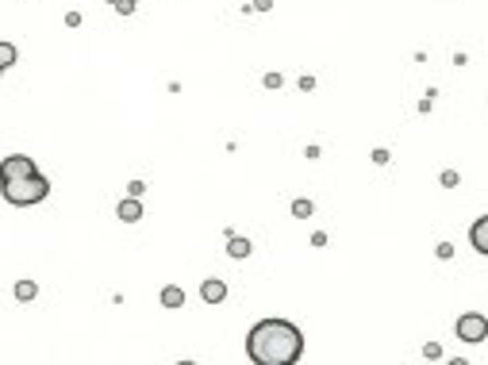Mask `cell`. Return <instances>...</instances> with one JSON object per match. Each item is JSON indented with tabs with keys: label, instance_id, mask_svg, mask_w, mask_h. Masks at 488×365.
I'll return each mask as SVG.
<instances>
[{
	"label": "cell",
	"instance_id": "1",
	"mask_svg": "<svg viewBox=\"0 0 488 365\" xmlns=\"http://www.w3.org/2000/svg\"><path fill=\"white\" fill-rule=\"evenodd\" d=\"M246 354L254 365H293L304 354V335L289 319H262L246 335Z\"/></svg>",
	"mask_w": 488,
	"mask_h": 365
},
{
	"label": "cell",
	"instance_id": "2",
	"mask_svg": "<svg viewBox=\"0 0 488 365\" xmlns=\"http://www.w3.org/2000/svg\"><path fill=\"white\" fill-rule=\"evenodd\" d=\"M46 193H50V181L46 177H19V181H4V200L16 208H31L39 204V200H46Z\"/></svg>",
	"mask_w": 488,
	"mask_h": 365
},
{
	"label": "cell",
	"instance_id": "3",
	"mask_svg": "<svg viewBox=\"0 0 488 365\" xmlns=\"http://www.w3.org/2000/svg\"><path fill=\"white\" fill-rule=\"evenodd\" d=\"M458 339H462V342H485L488 339V319L480 312L458 315Z\"/></svg>",
	"mask_w": 488,
	"mask_h": 365
},
{
	"label": "cell",
	"instance_id": "4",
	"mask_svg": "<svg viewBox=\"0 0 488 365\" xmlns=\"http://www.w3.org/2000/svg\"><path fill=\"white\" fill-rule=\"evenodd\" d=\"M19 177H35V161L27 154H8L4 158V181H19Z\"/></svg>",
	"mask_w": 488,
	"mask_h": 365
},
{
	"label": "cell",
	"instance_id": "5",
	"mask_svg": "<svg viewBox=\"0 0 488 365\" xmlns=\"http://www.w3.org/2000/svg\"><path fill=\"white\" fill-rule=\"evenodd\" d=\"M200 296H204V304H223V296H227V285H223L219 277H208L204 285H200Z\"/></svg>",
	"mask_w": 488,
	"mask_h": 365
},
{
	"label": "cell",
	"instance_id": "6",
	"mask_svg": "<svg viewBox=\"0 0 488 365\" xmlns=\"http://www.w3.org/2000/svg\"><path fill=\"white\" fill-rule=\"evenodd\" d=\"M469 242L480 250V254H488V215H480V219L469 227Z\"/></svg>",
	"mask_w": 488,
	"mask_h": 365
},
{
	"label": "cell",
	"instance_id": "7",
	"mask_svg": "<svg viewBox=\"0 0 488 365\" xmlns=\"http://www.w3.org/2000/svg\"><path fill=\"white\" fill-rule=\"evenodd\" d=\"M119 219H124V223L142 219V200H139V196H127L124 204H119Z\"/></svg>",
	"mask_w": 488,
	"mask_h": 365
},
{
	"label": "cell",
	"instance_id": "8",
	"mask_svg": "<svg viewBox=\"0 0 488 365\" xmlns=\"http://www.w3.org/2000/svg\"><path fill=\"white\" fill-rule=\"evenodd\" d=\"M162 308H173V312H177V308H185V293H181V288H173V285H166V288H162Z\"/></svg>",
	"mask_w": 488,
	"mask_h": 365
},
{
	"label": "cell",
	"instance_id": "9",
	"mask_svg": "<svg viewBox=\"0 0 488 365\" xmlns=\"http://www.w3.org/2000/svg\"><path fill=\"white\" fill-rule=\"evenodd\" d=\"M35 293H39L35 281H19L16 285V300H35Z\"/></svg>",
	"mask_w": 488,
	"mask_h": 365
},
{
	"label": "cell",
	"instance_id": "10",
	"mask_svg": "<svg viewBox=\"0 0 488 365\" xmlns=\"http://www.w3.org/2000/svg\"><path fill=\"white\" fill-rule=\"evenodd\" d=\"M227 254H231V258H246V254H250V242H246V239H231V242H227Z\"/></svg>",
	"mask_w": 488,
	"mask_h": 365
},
{
	"label": "cell",
	"instance_id": "11",
	"mask_svg": "<svg viewBox=\"0 0 488 365\" xmlns=\"http://www.w3.org/2000/svg\"><path fill=\"white\" fill-rule=\"evenodd\" d=\"M16 62V46L12 43H0V66H12Z\"/></svg>",
	"mask_w": 488,
	"mask_h": 365
},
{
	"label": "cell",
	"instance_id": "12",
	"mask_svg": "<svg viewBox=\"0 0 488 365\" xmlns=\"http://www.w3.org/2000/svg\"><path fill=\"white\" fill-rule=\"evenodd\" d=\"M293 215H296V219H308V215H311V200H296Z\"/></svg>",
	"mask_w": 488,
	"mask_h": 365
},
{
	"label": "cell",
	"instance_id": "13",
	"mask_svg": "<svg viewBox=\"0 0 488 365\" xmlns=\"http://www.w3.org/2000/svg\"><path fill=\"white\" fill-rule=\"evenodd\" d=\"M116 8L124 12V16H131V12H135V0H116Z\"/></svg>",
	"mask_w": 488,
	"mask_h": 365
},
{
	"label": "cell",
	"instance_id": "14",
	"mask_svg": "<svg viewBox=\"0 0 488 365\" xmlns=\"http://www.w3.org/2000/svg\"><path fill=\"white\" fill-rule=\"evenodd\" d=\"M442 185H446V188H453V185H458V173L446 170V173H442Z\"/></svg>",
	"mask_w": 488,
	"mask_h": 365
}]
</instances>
